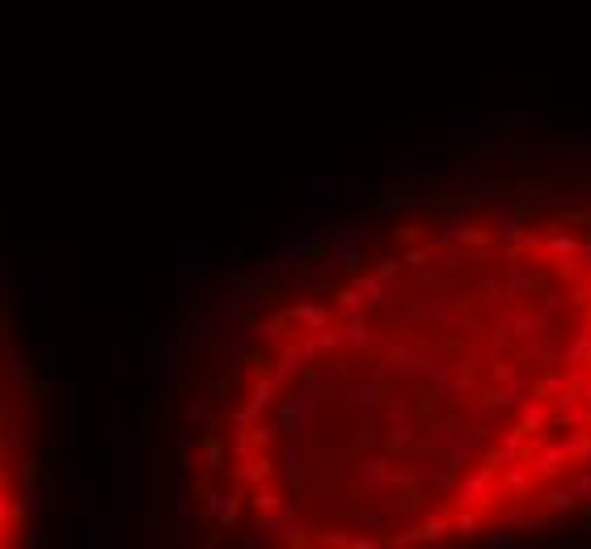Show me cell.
<instances>
[{
    "label": "cell",
    "mask_w": 591,
    "mask_h": 549,
    "mask_svg": "<svg viewBox=\"0 0 591 549\" xmlns=\"http://www.w3.org/2000/svg\"><path fill=\"white\" fill-rule=\"evenodd\" d=\"M478 118H482L478 110H452V114H448V135H452V140H461V135H469Z\"/></svg>",
    "instance_id": "1"
},
{
    "label": "cell",
    "mask_w": 591,
    "mask_h": 549,
    "mask_svg": "<svg viewBox=\"0 0 591 549\" xmlns=\"http://www.w3.org/2000/svg\"><path fill=\"white\" fill-rule=\"evenodd\" d=\"M482 541H486V549H520V533L516 529H490Z\"/></svg>",
    "instance_id": "2"
},
{
    "label": "cell",
    "mask_w": 591,
    "mask_h": 549,
    "mask_svg": "<svg viewBox=\"0 0 591 549\" xmlns=\"http://www.w3.org/2000/svg\"><path fill=\"white\" fill-rule=\"evenodd\" d=\"M545 503H549V507H558V512H566V507H575V503H579V491L558 486V491H549V495H545Z\"/></svg>",
    "instance_id": "3"
},
{
    "label": "cell",
    "mask_w": 591,
    "mask_h": 549,
    "mask_svg": "<svg viewBox=\"0 0 591 549\" xmlns=\"http://www.w3.org/2000/svg\"><path fill=\"white\" fill-rule=\"evenodd\" d=\"M338 186H342V182H317V186H313V190H317V195H313V199H317V203H330V199H334V190H338Z\"/></svg>",
    "instance_id": "4"
},
{
    "label": "cell",
    "mask_w": 591,
    "mask_h": 549,
    "mask_svg": "<svg viewBox=\"0 0 591 549\" xmlns=\"http://www.w3.org/2000/svg\"><path fill=\"white\" fill-rule=\"evenodd\" d=\"M583 173L591 178V148H583Z\"/></svg>",
    "instance_id": "5"
}]
</instances>
